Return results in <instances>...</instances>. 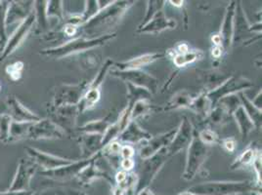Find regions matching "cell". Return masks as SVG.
<instances>
[{"instance_id": "cell-21", "label": "cell", "mask_w": 262, "mask_h": 195, "mask_svg": "<svg viewBox=\"0 0 262 195\" xmlns=\"http://www.w3.org/2000/svg\"><path fill=\"white\" fill-rule=\"evenodd\" d=\"M6 105L10 110V116L15 122L22 123H34L41 119L38 115L34 114L27 108H25L22 104L15 97H8L6 100Z\"/></svg>"}, {"instance_id": "cell-46", "label": "cell", "mask_w": 262, "mask_h": 195, "mask_svg": "<svg viewBox=\"0 0 262 195\" xmlns=\"http://www.w3.org/2000/svg\"><path fill=\"white\" fill-rule=\"evenodd\" d=\"M23 68V63L19 62V63H16L14 65H9L8 68H7V72L8 75L11 76L12 79L14 80H17L20 78L21 76V70Z\"/></svg>"}, {"instance_id": "cell-8", "label": "cell", "mask_w": 262, "mask_h": 195, "mask_svg": "<svg viewBox=\"0 0 262 195\" xmlns=\"http://www.w3.org/2000/svg\"><path fill=\"white\" fill-rule=\"evenodd\" d=\"M89 82L83 80L77 84L62 85L55 91L52 102V108H60L66 106H77L85 92L88 91Z\"/></svg>"}, {"instance_id": "cell-16", "label": "cell", "mask_w": 262, "mask_h": 195, "mask_svg": "<svg viewBox=\"0 0 262 195\" xmlns=\"http://www.w3.org/2000/svg\"><path fill=\"white\" fill-rule=\"evenodd\" d=\"M176 129H172L163 134L157 135L155 137H152L149 141H145V144L140 149V152H139L140 157L142 159H147L155 155L157 152L166 149L172 141Z\"/></svg>"}, {"instance_id": "cell-36", "label": "cell", "mask_w": 262, "mask_h": 195, "mask_svg": "<svg viewBox=\"0 0 262 195\" xmlns=\"http://www.w3.org/2000/svg\"><path fill=\"white\" fill-rule=\"evenodd\" d=\"M125 85L127 88V104L128 105L134 106V104L137 101L150 100V98L152 97V94L146 89L134 86L130 83H125Z\"/></svg>"}, {"instance_id": "cell-10", "label": "cell", "mask_w": 262, "mask_h": 195, "mask_svg": "<svg viewBox=\"0 0 262 195\" xmlns=\"http://www.w3.org/2000/svg\"><path fill=\"white\" fill-rule=\"evenodd\" d=\"M251 33H256L261 35V21L251 25L245 13V9L243 8L242 2L237 1L234 16V32L232 46L234 44L239 43L245 37V34Z\"/></svg>"}, {"instance_id": "cell-53", "label": "cell", "mask_w": 262, "mask_h": 195, "mask_svg": "<svg viewBox=\"0 0 262 195\" xmlns=\"http://www.w3.org/2000/svg\"><path fill=\"white\" fill-rule=\"evenodd\" d=\"M223 53H224V50L221 46H214V48L212 49V57L216 60L220 59Z\"/></svg>"}, {"instance_id": "cell-34", "label": "cell", "mask_w": 262, "mask_h": 195, "mask_svg": "<svg viewBox=\"0 0 262 195\" xmlns=\"http://www.w3.org/2000/svg\"><path fill=\"white\" fill-rule=\"evenodd\" d=\"M211 109L212 108H211L210 102L207 97V92L204 91L196 97H194L192 105L189 109L192 110L193 112H195L196 114H199V115L203 116L204 118H206Z\"/></svg>"}, {"instance_id": "cell-52", "label": "cell", "mask_w": 262, "mask_h": 195, "mask_svg": "<svg viewBox=\"0 0 262 195\" xmlns=\"http://www.w3.org/2000/svg\"><path fill=\"white\" fill-rule=\"evenodd\" d=\"M262 92L261 90L257 93V95L254 97V99L251 101V103L253 104V106L255 107V108H257L258 109H260L261 110V106H262Z\"/></svg>"}, {"instance_id": "cell-30", "label": "cell", "mask_w": 262, "mask_h": 195, "mask_svg": "<svg viewBox=\"0 0 262 195\" xmlns=\"http://www.w3.org/2000/svg\"><path fill=\"white\" fill-rule=\"evenodd\" d=\"M100 98H101V88L88 87V91L85 92L81 101L77 105L80 114L88 109H93L98 104Z\"/></svg>"}, {"instance_id": "cell-56", "label": "cell", "mask_w": 262, "mask_h": 195, "mask_svg": "<svg viewBox=\"0 0 262 195\" xmlns=\"http://www.w3.org/2000/svg\"><path fill=\"white\" fill-rule=\"evenodd\" d=\"M136 195H155L153 192L149 189V188H146V189H144L142 191H140L139 193H137Z\"/></svg>"}, {"instance_id": "cell-35", "label": "cell", "mask_w": 262, "mask_h": 195, "mask_svg": "<svg viewBox=\"0 0 262 195\" xmlns=\"http://www.w3.org/2000/svg\"><path fill=\"white\" fill-rule=\"evenodd\" d=\"M35 5V22H37V29L40 32H45L47 31L49 27V22H48V17L46 14V8H47V1H36L34 2Z\"/></svg>"}, {"instance_id": "cell-48", "label": "cell", "mask_w": 262, "mask_h": 195, "mask_svg": "<svg viewBox=\"0 0 262 195\" xmlns=\"http://www.w3.org/2000/svg\"><path fill=\"white\" fill-rule=\"evenodd\" d=\"M134 154H135L134 149L131 147L130 144H125L121 147L120 156L122 157V159H132Z\"/></svg>"}, {"instance_id": "cell-38", "label": "cell", "mask_w": 262, "mask_h": 195, "mask_svg": "<svg viewBox=\"0 0 262 195\" xmlns=\"http://www.w3.org/2000/svg\"><path fill=\"white\" fill-rule=\"evenodd\" d=\"M32 123H22V122H15L13 121L10 128V141H19L23 138H27V133L29 127Z\"/></svg>"}, {"instance_id": "cell-54", "label": "cell", "mask_w": 262, "mask_h": 195, "mask_svg": "<svg viewBox=\"0 0 262 195\" xmlns=\"http://www.w3.org/2000/svg\"><path fill=\"white\" fill-rule=\"evenodd\" d=\"M0 195H32V193L28 192V191H8L6 193H0Z\"/></svg>"}, {"instance_id": "cell-27", "label": "cell", "mask_w": 262, "mask_h": 195, "mask_svg": "<svg viewBox=\"0 0 262 195\" xmlns=\"http://www.w3.org/2000/svg\"><path fill=\"white\" fill-rule=\"evenodd\" d=\"M202 83L205 86V92H210L215 88L220 86L226 79L229 78L230 76H226L224 74H220L215 70H208L203 71L200 74Z\"/></svg>"}, {"instance_id": "cell-1", "label": "cell", "mask_w": 262, "mask_h": 195, "mask_svg": "<svg viewBox=\"0 0 262 195\" xmlns=\"http://www.w3.org/2000/svg\"><path fill=\"white\" fill-rule=\"evenodd\" d=\"M133 3L134 1H113L109 6L100 10L93 19L80 28L91 36L95 33H102L104 30L118 25Z\"/></svg>"}, {"instance_id": "cell-43", "label": "cell", "mask_w": 262, "mask_h": 195, "mask_svg": "<svg viewBox=\"0 0 262 195\" xmlns=\"http://www.w3.org/2000/svg\"><path fill=\"white\" fill-rule=\"evenodd\" d=\"M63 2L62 1H47V8L46 14L48 19L50 17H55L59 19V21H63L64 16V9H63Z\"/></svg>"}, {"instance_id": "cell-11", "label": "cell", "mask_w": 262, "mask_h": 195, "mask_svg": "<svg viewBox=\"0 0 262 195\" xmlns=\"http://www.w3.org/2000/svg\"><path fill=\"white\" fill-rule=\"evenodd\" d=\"M65 135V131L54 123L53 120L40 119L30 125L27 138L32 140H51L62 139Z\"/></svg>"}, {"instance_id": "cell-25", "label": "cell", "mask_w": 262, "mask_h": 195, "mask_svg": "<svg viewBox=\"0 0 262 195\" xmlns=\"http://www.w3.org/2000/svg\"><path fill=\"white\" fill-rule=\"evenodd\" d=\"M194 97L187 91L180 90L176 92L172 98L168 101L167 104L162 108L163 111H170L174 109H190Z\"/></svg>"}, {"instance_id": "cell-31", "label": "cell", "mask_w": 262, "mask_h": 195, "mask_svg": "<svg viewBox=\"0 0 262 195\" xmlns=\"http://www.w3.org/2000/svg\"><path fill=\"white\" fill-rule=\"evenodd\" d=\"M258 152H259V150L255 149L254 147H251H251L247 148L235 159V161L230 165V169L231 170H239V169H243V168L251 166Z\"/></svg>"}, {"instance_id": "cell-41", "label": "cell", "mask_w": 262, "mask_h": 195, "mask_svg": "<svg viewBox=\"0 0 262 195\" xmlns=\"http://www.w3.org/2000/svg\"><path fill=\"white\" fill-rule=\"evenodd\" d=\"M217 105L222 106L232 116L233 112L238 109L240 106H242L239 93L238 94H233V95H230V96L221 99Z\"/></svg>"}, {"instance_id": "cell-19", "label": "cell", "mask_w": 262, "mask_h": 195, "mask_svg": "<svg viewBox=\"0 0 262 195\" xmlns=\"http://www.w3.org/2000/svg\"><path fill=\"white\" fill-rule=\"evenodd\" d=\"M237 1H231L225 10L222 25L220 28L219 35L222 42V48L224 52H227L232 47L233 32H234V16L236 10Z\"/></svg>"}, {"instance_id": "cell-13", "label": "cell", "mask_w": 262, "mask_h": 195, "mask_svg": "<svg viewBox=\"0 0 262 195\" xmlns=\"http://www.w3.org/2000/svg\"><path fill=\"white\" fill-rule=\"evenodd\" d=\"M93 158H94V155L89 158H85V159L75 160L74 162L63 166L61 168L54 169V170L42 171L41 174L48 178L57 180V181L71 180L73 178H77L78 174L80 173L88 166V164L93 160Z\"/></svg>"}, {"instance_id": "cell-51", "label": "cell", "mask_w": 262, "mask_h": 195, "mask_svg": "<svg viewBox=\"0 0 262 195\" xmlns=\"http://www.w3.org/2000/svg\"><path fill=\"white\" fill-rule=\"evenodd\" d=\"M173 50H174V51H173L174 54H183V53L188 52V51L190 50V48H189V45L185 43V42H180V43L177 44V45L175 46V48Z\"/></svg>"}, {"instance_id": "cell-37", "label": "cell", "mask_w": 262, "mask_h": 195, "mask_svg": "<svg viewBox=\"0 0 262 195\" xmlns=\"http://www.w3.org/2000/svg\"><path fill=\"white\" fill-rule=\"evenodd\" d=\"M22 6L16 3H11L8 6L5 18V27H9L23 20L26 17V13Z\"/></svg>"}, {"instance_id": "cell-45", "label": "cell", "mask_w": 262, "mask_h": 195, "mask_svg": "<svg viewBox=\"0 0 262 195\" xmlns=\"http://www.w3.org/2000/svg\"><path fill=\"white\" fill-rule=\"evenodd\" d=\"M252 168L254 172L256 174V179H257V184L261 183V152L260 151L256 154L254 161L252 163Z\"/></svg>"}, {"instance_id": "cell-4", "label": "cell", "mask_w": 262, "mask_h": 195, "mask_svg": "<svg viewBox=\"0 0 262 195\" xmlns=\"http://www.w3.org/2000/svg\"><path fill=\"white\" fill-rule=\"evenodd\" d=\"M210 152V147L205 144L198 137V132L195 130L193 140L188 147L186 157L185 169L182 178L185 181H192L200 172L202 166L208 159Z\"/></svg>"}, {"instance_id": "cell-29", "label": "cell", "mask_w": 262, "mask_h": 195, "mask_svg": "<svg viewBox=\"0 0 262 195\" xmlns=\"http://www.w3.org/2000/svg\"><path fill=\"white\" fill-rule=\"evenodd\" d=\"M157 110H162V108L152 105L150 100L137 101L131 109L130 119L135 120L145 117Z\"/></svg>"}, {"instance_id": "cell-28", "label": "cell", "mask_w": 262, "mask_h": 195, "mask_svg": "<svg viewBox=\"0 0 262 195\" xmlns=\"http://www.w3.org/2000/svg\"><path fill=\"white\" fill-rule=\"evenodd\" d=\"M239 97H240L242 107L246 110L247 114L253 122L254 127L257 129L261 128V110L253 106V104L251 103V100L248 98V96L245 94V92L239 93Z\"/></svg>"}, {"instance_id": "cell-5", "label": "cell", "mask_w": 262, "mask_h": 195, "mask_svg": "<svg viewBox=\"0 0 262 195\" xmlns=\"http://www.w3.org/2000/svg\"><path fill=\"white\" fill-rule=\"evenodd\" d=\"M168 154L166 152V149H164L159 152H157L155 155L143 159L140 171L137 175V184L135 189V194L139 193L146 188H149L150 184H152L157 175L162 170L164 164L167 161Z\"/></svg>"}, {"instance_id": "cell-55", "label": "cell", "mask_w": 262, "mask_h": 195, "mask_svg": "<svg viewBox=\"0 0 262 195\" xmlns=\"http://www.w3.org/2000/svg\"><path fill=\"white\" fill-rule=\"evenodd\" d=\"M169 3H171V5H173L175 7H178V8H181L184 4V1L182 0H179V1H168Z\"/></svg>"}, {"instance_id": "cell-6", "label": "cell", "mask_w": 262, "mask_h": 195, "mask_svg": "<svg viewBox=\"0 0 262 195\" xmlns=\"http://www.w3.org/2000/svg\"><path fill=\"white\" fill-rule=\"evenodd\" d=\"M109 74L124 83H130L134 86L146 89L152 95L159 91V79L142 69L119 70L116 68H111Z\"/></svg>"}, {"instance_id": "cell-18", "label": "cell", "mask_w": 262, "mask_h": 195, "mask_svg": "<svg viewBox=\"0 0 262 195\" xmlns=\"http://www.w3.org/2000/svg\"><path fill=\"white\" fill-rule=\"evenodd\" d=\"M176 27L177 22L174 19L167 18L164 9H161L155 14L150 22H147L142 28H137L136 33L158 34L167 30H174Z\"/></svg>"}, {"instance_id": "cell-7", "label": "cell", "mask_w": 262, "mask_h": 195, "mask_svg": "<svg viewBox=\"0 0 262 195\" xmlns=\"http://www.w3.org/2000/svg\"><path fill=\"white\" fill-rule=\"evenodd\" d=\"M251 87H253V83L249 78L242 76H232L228 79H226L220 86L207 93V97L210 102L211 108L213 109L221 99L233 94L245 92V90L251 89Z\"/></svg>"}, {"instance_id": "cell-9", "label": "cell", "mask_w": 262, "mask_h": 195, "mask_svg": "<svg viewBox=\"0 0 262 195\" xmlns=\"http://www.w3.org/2000/svg\"><path fill=\"white\" fill-rule=\"evenodd\" d=\"M195 130L196 129L194 128L190 119L186 116H183L180 125L176 129L172 141L166 148V152L169 157L176 155L177 153L184 151L185 149H188L189 144L193 140Z\"/></svg>"}, {"instance_id": "cell-24", "label": "cell", "mask_w": 262, "mask_h": 195, "mask_svg": "<svg viewBox=\"0 0 262 195\" xmlns=\"http://www.w3.org/2000/svg\"><path fill=\"white\" fill-rule=\"evenodd\" d=\"M113 123V116L112 113H110L102 119L93 120L83 124L77 131L80 134H97L103 136Z\"/></svg>"}, {"instance_id": "cell-3", "label": "cell", "mask_w": 262, "mask_h": 195, "mask_svg": "<svg viewBox=\"0 0 262 195\" xmlns=\"http://www.w3.org/2000/svg\"><path fill=\"white\" fill-rule=\"evenodd\" d=\"M259 188L251 181L238 182H208L196 184L187 189L195 195H231L250 191H258Z\"/></svg>"}, {"instance_id": "cell-20", "label": "cell", "mask_w": 262, "mask_h": 195, "mask_svg": "<svg viewBox=\"0 0 262 195\" xmlns=\"http://www.w3.org/2000/svg\"><path fill=\"white\" fill-rule=\"evenodd\" d=\"M166 56V53L156 52V53H147V54L132 58L128 61L114 63V67L119 70H130V69H141L144 66L153 64L154 62L162 59Z\"/></svg>"}, {"instance_id": "cell-39", "label": "cell", "mask_w": 262, "mask_h": 195, "mask_svg": "<svg viewBox=\"0 0 262 195\" xmlns=\"http://www.w3.org/2000/svg\"><path fill=\"white\" fill-rule=\"evenodd\" d=\"M13 122L9 114H0V141L9 143L10 141V128Z\"/></svg>"}, {"instance_id": "cell-14", "label": "cell", "mask_w": 262, "mask_h": 195, "mask_svg": "<svg viewBox=\"0 0 262 195\" xmlns=\"http://www.w3.org/2000/svg\"><path fill=\"white\" fill-rule=\"evenodd\" d=\"M26 150L28 152V154L31 156L33 162L44 168V171L58 169V168H61L63 166L69 165L75 161L72 159L63 158V157H59V156L52 155L49 153H45V152L37 151L33 148H27Z\"/></svg>"}, {"instance_id": "cell-50", "label": "cell", "mask_w": 262, "mask_h": 195, "mask_svg": "<svg viewBox=\"0 0 262 195\" xmlns=\"http://www.w3.org/2000/svg\"><path fill=\"white\" fill-rule=\"evenodd\" d=\"M77 31H78V27L73 26V25H69V23H66L65 28H64V33H65L67 36L72 37V36L76 35Z\"/></svg>"}, {"instance_id": "cell-22", "label": "cell", "mask_w": 262, "mask_h": 195, "mask_svg": "<svg viewBox=\"0 0 262 195\" xmlns=\"http://www.w3.org/2000/svg\"><path fill=\"white\" fill-rule=\"evenodd\" d=\"M153 136L142 129L135 120H130L125 129L122 131L117 141L127 143H139L141 141H149Z\"/></svg>"}, {"instance_id": "cell-40", "label": "cell", "mask_w": 262, "mask_h": 195, "mask_svg": "<svg viewBox=\"0 0 262 195\" xmlns=\"http://www.w3.org/2000/svg\"><path fill=\"white\" fill-rule=\"evenodd\" d=\"M147 10H146V15L143 19L142 22L139 25L138 28H142L147 22H150L151 19L155 16V14L161 9H164V3L165 1H161V0H150L147 1Z\"/></svg>"}, {"instance_id": "cell-49", "label": "cell", "mask_w": 262, "mask_h": 195, "mask_svg": "<svg viewBox=\"0 0 262 195\" xmlns=\"http://www.w3.org/2000/svg\"><path fill=\"white\" fill-rule=\"evenodd\" d=\"M134 165L135 163L133 161V159H122L120 164V167L122 168V171H125V172H129L132 170L134 168Z\"/></svg>"}, {"instance_id": "cell-47", "label": "cell", "mask_w": 262, "mask_h": 195, "mask_svg": "<svg viewBox=\"0 0 262 195\" xmlns=\"http://www.w3.org/2000/svg\"><path fill=\"white\" fill-rule=\"evenodd\" d=\"M219 142L221 143L222 148L230 153H233L237 149V141L234 138H227V139L221 140Z\"/></svg>"}, {"instance_id": "cell-17", "label": "cell", "mask_w": 262, "mask_h": 195, "mask_svg": "<svg viewBox=\"0 0 262 195\" xmlns=\"http://www.w3.org/2000/svg\"><path fill=\"white\" fill-rule=\"evenodd\" d=\"M52 113L55 118L53 122L65 131V133L72 132L76 129L77 117L80 114L77 106H66L56 108L53 109Z\"/></svg>"}, {"instance_id": "cell-42", "label": "cell", "mask_w": 262, "mask_h": 195, "mask_svg": "<svg viewBox=\"0 0 262 195\" xmlns=\"http://www.w3.org/2000/svg\"><path fill=\"white\" fill-rule=\"evenodd\" d=\"M99 11H100V7H99V3L97 0L85 1V9L80 15L82 23L84 25V23L89 22L91 19H93L98 14Z\"/></svg>"}, {"instance_id": "cell-2", "label": "cell", "mask_w": 262, "mask_h": 195, "mask_svg": "<svg viewBox=\"0 0 262 195\" xmlns=\"http://www.w3.org/2000/svg\"><path fill=\"white\" fill-rule=\"evenodd\" d=\"M116 37H117V33L103 34L101 36L92 37V38L78 37V38H75L71 41H68L65 44H62L58 47L44 50L41 52V54L48 56V57H52L55 59H63V58L71 56V55L85 52V51L92 50L94 48L101 47V46L108 43L109 41L113 40Z\"/></svg>"}, {"instance_id": "cell-33", "label": "cell", "mask_w": 262, "mask_h": 195, "mask_svg": "<svg viewBox=\"0 0 262 195\" xmlns=\"http://www.w3.org/2000/svg\"><path fill=\"white\" fill-rule=\"evenodd\" d=\"M229 113L222 106L216 105L213 109L209 111L208 116L205 118L207 124L209 126H222L223 124L227 123L230 118Z\"/></svg>"}, {"instance_id": "cell-12", "label": "cell", "mask_w": 262, "mask_h": 195, "mask_svg": "<svg viewBox=\"0 0 262 195\" xmlns=\"http://www.w3.org/2000/svg\"><path fill=\"white\" fill-rule=\"evenodd\" d=\"M35 22V16L34 13H31L20 25V27L16 30V32L13 33L11 37L6 41L5 47L2 50V53L0 55V61L5 60L9 55H11L15 50L22 43L25 37L30 33L33 27V23Z\"/></svg>"}, {"instance_id": "cell-44", "label": "cell", "mask_w": 262, "mask_h": 195, "mask_svg": "<svg viewBox=\"0 0 262 195\" xmlns=\"http://www.w3.org/2000/svg\"><path fill=\"white\" fill-rule=\"evenodd\" d=\"M198 137L201 141H203L205 144H207L208 147H211L212 144L219 143L220 140H219V136L217 133L211 128H208V129H204L198 132Z\"/></svg>"}, {"instance_id": "cell-57", "label": "cell", "mask_w": 262, "mask_h": 195, "mask_svg": "<svg viewBox=\"0 0 262 195\" xmlns=\"http://www.w3.org/2000/svg\"><path fill=\"white\" fill-rule=\"evenodd\" d=\"M177 195H195V194H193V193H191V192H189V191H187V190H186V191H183V192H181V193H179V194H177Z\"/></svg>"}, {"instance_id": "cell-23", "label": "cell", "mask_w": 262, "mask_h": 195, "mask_svg": "<svg viewBox=\"0 0 262 195\" xmlns=\"http://www.w3.org/2000/svg\"><path fill=\"white\" fill-rule=\"evenodd\" d=\"M103 136L97 134H80L78 138V143L80 151L82 152L83 159L89 158L96 153L101 152Z\"/></svg>"}, {"instance_id": "cell-32", "label": "cell", "mask_w": 262, "mask_h": 195, "mask_svg": "<svg viewBox=\"0 0 262 195\" xmlns=\"http://www.w3.org/2000/svg\"><path fill=\"white\" fill-rule=\"evenodd\" d=\"M205 56V53L202 50H192L188 51L183 54H174L172 57V61L175 66L178 68L185 67L190 64H193L196 61H201Z\"/></svg>"}, {"instance_id": "cell-15", "label": "cell", "mask_w": 262, "mask_h": 195, "mask_svg": "<svg viewBox=\"0 0 262 195\" xmlns=\"http://www.w3.org/2000/svg\"><path fill=\"white\" fill-rule=\"evenodd\" d=\"M35 170L36 164L33 160L22 159L19 163L17 173L14 181L12 182L9 191H25L29 187L31 179L35 173Z\"/></svg>"}, {"instance_id": "cell-26", "label": "cell", "mask_w": 262, "mask_h": 195, "mask_svg": "<svg viewBox=\"0 0 262 195\" xmlns=\"http://www.w3.org/2000/svg\"><path fill=\"white\" fill-rule=\"evenodd\" d=\"M232 116L234 117V119L236 120V123L239 127L242 140L246 141L248 139L249 135L255 129L253 122L251 121V118L249 117V115L247 114L246 110L244 109L242 106H240L238 109L233 112Z\"/></svg>"}, {"instance_id": "cell-58", "label": "cell", "mask_w": 262, "mask_h": 195, "mask_svg": "<svg viewBox=\"0 0 262 195\" xmlns=\"http://www.w3.org/2000/svg\"><path fill=\"white\" fill-rule=\"evenodd\" d=\"M231 195H241V194H239V193H236V194H231Z\"/></svg>"}]
</instances>
